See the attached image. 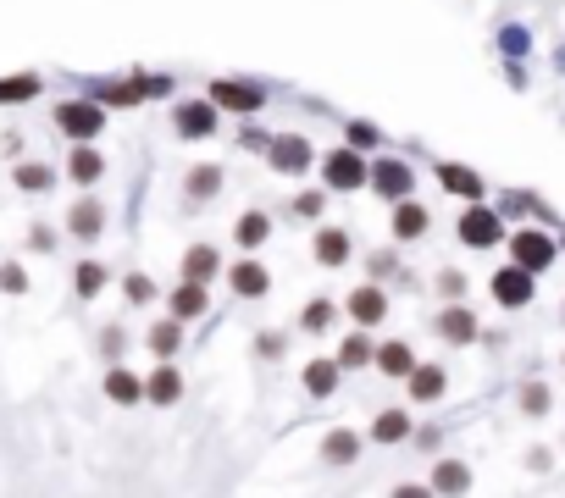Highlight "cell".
<instances>
[{
  "mask_svg": "<svg viewBox=\"0 0 565 498\" xmlns=\"http://www.w3.org/2000/svg\"><path fill=\"white\" fill-rule=\"evenodd\" d=\"M460 238H466L471 249H493L499 238H505V222H499L488 205H471V211L460 216Z\"/></svg>",
  "mask_w": 565,
  "mask_h": 498,
  "instance_id": "7",
  "label": "cell"
},
{
  "mask_svg": "<svg viewBox=\"0 0 565 498\" xmlns=\"http://www.w3.org/2000/svg\"><path fill=\"white\" fill-rule=\"evenodd\" d=\"M405 382H410V399L416 404H438L444 399V388H449V371L444 366H416Z\"/></svg>",
  "mask_w": 565,
  "mask_h": 498,
  "instance_id": "18",
  "label": "cell"
},
{
  "mask_svg": "<svg viewBox=\"0 0 565 498\" xmlns=\"http://www.w3.org/2000/svg\"><path fill=\"white\" fill-rule=\"evenodd\" d=\"M211 106H228V111H239V117H250V111H261L266 106V89L261 83H244V78H217L211 83Z\"/></svg>",
  "mask_w": 565,
  "mask_h": 498,
  "instance_id": "3",
  "label": "cell"
},
{
  "mask_svg": "<svg viewBox=\"0 0 565 498\" xmlns=\"http://www.w3.org/2000/svg\"><path fill=\"white\" fill-rule=\"evenodd\" d=\"M427 222H433V216L421 211L416 200H399L394 205V238H421V233H427Z\"/></svg>",
  "mask_w": 565,
  "mask_h": 498,
  "instance_id": "28",
  "label": "cell"
},
{
  "mask_svg": "<svg viewBox=\"0 0 565 498\" xmlns=\"http://www.w3.org/2000/svg\"><path fill=\"white\" fill-rule=\"evenodd\" d=\"M172 128H178V139H211L217 133V106L211 100H178L172 106Z\"/></svg>",
  "mask_w": 565,
  "mask_h": 498,
  "instance_id": "5",
  "label": "cell"
},
{
  "mask_svg": "<svg viewBox=\"0 0 565 498\" xmlns=\"http://www.w3.org/2000/svg\"><path fill=\"white\" fill-rule=\"evenodd\" d=\"M438 183H444L449 194H460V200H471V205L482 200V178L471 172V166H455V161H444V166H438Z\"/></svg>",
  "mask_w": 565,
  "mask_h": 498,
  "instance_id": "21",
  "label": "cell"
},
{
  "mask_svg": "<svg viewBox=\"0 0 565 498\" xmlns=\"http://www.w3.org/2000/svg\"><path fill=\"white\" fill-rule=\"evenodd\" d=\"M383 316H388V294H383V283H361L355 294H349V321L355 327H383Z\"/></svg>",
  "mask_w": 565,
  "mask_h": 498,
  "instance_id": "8",
  "label": "cell"
},
{
  "mask_svg": "<svg viewBox=\"0 0 565 498\" xmlns=\"http://www.w3.org/2000/svg\"><path fill=\"white\" fill-rule=\"evenodd\" d=\"M67 172H73L78 183H95L100 172H106V161H100V150H84V144H78V150L67 155Z\"/></svg>",
  "mask_w": 565,
  "mask_h": 498,
  "instance_id": "33",
  "label": "cell"
},
{
  "mask_svg": "<svg viewBox=\"0 0 565 498\" xmlns=\"http://www.w3.org/2000/svg\"><path fill=\"white\" fill-rule=\"evenodd\" d=\"M183 189H189V200H211L222 189V166H194L189 178H183Z\"/></svg>",
  "mask_w": 565,
  "mask_h": 498,
  "instance_id": "32",
  "label": "cell"
},
{
  "mask_svg": "<svg viewBox=\"0 0 565 498\" xmlns=\"http://www.w3.org/2000/svg\"><path fill=\"white\" fill-rule=\"evenodd\" d=\"M106 399L122 404V410H133V404L145 399V377L128 366H106Z\"/></svg>",
  "mask_w": 565,
  "mask_h": 498,
  "instance_id": "15",
  "label": "cell"
},
{
  "mask_svg": "<svg viewBox=\"0 0 565 498\" xmlns=\"http://www.w3.org/2000/svg\"><path fill=\"white\" fill-rule=\"evenodd\" d=\"M349 144H377V128L372 122H349Z\"/></svg>",
  "mask_w": 565,
  "mask_h": 498,
  "instance_id": "44",
  "label": "cell"
},
{
  "mask_svg": "<svg viewBox=\"0 0 565 498\" xmlns=\"http://www.w3.org/2000/svg\"><path fill=\"white\" fill-rule=\"evenodd\" d=\"M510 255H516L521 272L538 277L543 266H554V238H549V233H538V227H521V233L510 238Z\"/></svg>",
  "mask_w": 565,
  "mask_h": 498,
  "instance_id": "4",
  "label": "cell"
},
{
  "mask_svg": "<svg viewBox=\"0 0 565 498\" xmlns=\"http://www.w3.org/2000/svg\"><path fill=\"white\" fill-rule=\"evenodd\" d=\"M145 399L156 404V410H172V404L183 399V377H178V366H172V360H161V366L145 377Z\"/></svg>",
  "mask_w": 565,
  "mask_h": 498,
  "instance_id": "12",
  "label": "cell"
},
{
  "mask_svg": "<svg viewBox=\"0 0 565 498\" xmlns=\"http://www.w3.org/2000/svg\"><path fill=\"white\" fill-rule=\"evenodd\" d=\"M0 288H6V294H23V288H28V272H23L17 261H6V266H0Z\"/></svg>",
  "mask_w": 565,
  "mask_h": 498,
  "instance_id": "38",
  "label": "cell"
},
{
  "mask_svg": "<svg viewBox=\"0 0 565 498\" xmlns=\"http://www.w3.org/2000/svg\"><path fill=\"white\" fill-rule=\"evenodd\" d=\"M438 294H444V299H460V294H466V277H460V272H444V277H438Z\"/></svg>",
  "mask_w": 565,
  "mask_h": 498,
  "instance_id": "42",
  "label": "cell"
},
{
  "mask_svg": "<svg viewBox=\"0 0 565 498\" xmlns=\"http://www.w3.org/2000/svg\"><path fill=\"white\" fill-rule=\"evenodd\" d=\"M228 283H233V294H239V299H261L266 288H272V272H266L261 261H239L228 272Z\"/></svg>",
  "mask_w": 565,
  "mask_h": 498,
  "instance_id": "19",
  "label": "cell"
},
{
  "mask_svg": "<svg viewBox=\"0 0 565 498\" xmlns=\"http://www.w3.org/2000/svg\"><path fill=\"white\" fill-rule=\"evenodd\" d=\"M145 344H150V355H156V360H172L183 349V327H178V321H156Z\"/></svg>",
  "mask_w": 565,
  "mask_h": 498,
  "instance_id": "30",
  "label": "cell"
},
{
  "mask_svg": "<svg viewBox=\"0 0 565 498\" xmlns=\"http://www.w3.org/2000/svg\"><path fill=\"white\" fill-rule=\"evenodd\" d=\"M28 249H45L50 255V249H56V233H50V227H34V233H28Z\"/></svg>",
  "mask_w": 565,
  "mask_h": 498,
  "instance_id": "45",
  "label": "cell"
},
{
  "mask_svg": "<svg viewBox=\"0 0 565 498\" xmlns=\"http://www.w3.org/2000/svg\"><path fill=\"white\" fill-rule=\"evenodd\" d=\"M433 498H460V493H471V465L466 460H438L433 465Z\"/></svg>",
  "mask_w": 565,
  "mask_h": 498,
  "instance_id": "17",
  "label": "cell"
},
{
  "mask_svg": "<svg viewBox=\"0 0 565 498\" xmlns=\"http://www.w3.org/2000/svg\"><path fill=\"white\" fill-rule=\"evenodd\" d=\"M333 321H338V305H333V299H311V305L300 310V327L311 332V338H322V332H333Z\"/></svg>",
  "mask_w": 565,
  "mask_h": 498,
  "instance_id": "31",
  "label": "cell"
},
{
  "mask_svg": "<svg viewBox=\"0 0 565 498\" xmlns=\"http://www.w3.org/2000/svg\"><path fill=\"white\" fill-rule=\"evenodd\" d=\"M372 349H377V344L366 338L361 327H355L344 344H338V371H361V366H372Z\"/></svg>",
  "mask_w": 565,
  "mask_h": 498,
  "instance_id": "25",
  "label": "cell"
},
{
  "mask_svg": "<svg viewBox=\"0 0 565 498\" xmlns=\"http://www.w3.org/2000/svg\"><path fill=\"white\" fill-rule=\"evenodd\" d=\"M167 89V78H133V83H106V106H139L145 95H161Z\"/></svg>",
  "mask_w": 565,
  "mask_h": 498,
  "instance_id": "20",
  "label": "cell"
},
{
  "mask_svg": "<svg viewBox=\"0 0 565 498\" xmlns=\"http://www.w3.org/2000/svg\"><path fill=\"white\" fill-rule=\"evenodd\" d=\"M205 316V288L200 283H178L172 288V321H194Z\"/></svg>",
  "mask_w": 565,
  "mask_h": 498,
  "instance_id": "29",
  "label": "cell"
},
{
  "mask_svg": "<svg viewBox=\"0 0 565 498\" xmlns=\"http://www.w3.org/2000/svg\"><path fill=\"white\" fill-rule=\"evenodd\" d=\"M100 355L117 366V355H122V327H106V332H100Z\"/></svg>",
  "mask_w": 565,
  "mask_h": 498,
  "instance_id": "41",
  "label": "cell"
},
{
  "mask_svg": "<svg viewBox=\"0 0 565 498\" xmlns=\"http://www.w3.org/2000/svg\"><path fill=\"white\" fill-rule=\"evenodd\" d=\"M388 498H433V487H421V482H399Z\"/></svg>",
  "mask_w": 565,
  "mask_h": 498,
  "instance_id": "46",
  "label": "cell"
},
{
  "mask_svg": "<svg viewBox=\"0 0 565 498\" xmlns=\"http://www.w3.org/2000/svg\"><path fill=\"white\" fill-rule=\"evenodd\" d=\"M294 216H322V194H294Z\"/></svg>",
  "mask_w": 565,
  "mask_h": 498,
  "instance_id": "43",
  "label": "cell"
},
{
  "mask_svg": "<svg viewBox=\"0 0 565 498\" xmlns=\"http://www.w3.org/2000/svg\"><path fill=\"white\" fill-rule=\"evenodd\" d=\"M283 349H289V338H283V332H266V338H255V355H266V360H277Z\"/></svg>",
  "mask_w": 565,
  "mask_h": 498,
  "instance_id": "40",
  "label": "cell"
},
{
  "mask_svg": "<svg viewBox=\"0 0 565 498\" xmlns=\"http://www.w3.org/2000/svg\"><path fill=\"white\" fill-rule=\"evenodd\" d=\"M316 261L322 266H344L349 261V233L344 227H322V233H316Z\"/></svg>",
  "mask_w": 565,
  "mask_h": 498,
  "instance_id": "27",
  "label": "cell"
},
{
  "mask_svg": "<svg viewBox=\"0 0 565 498\" xmlns=\"http://www.w3.org/2000/svg\"><path fill=\"white\" fill-rule=\"evenodd\" d=\"M233 238H239V249H261L266 238H272V216L266 211H244L239 227H233Z\"/></svg>",
  "mask_w": 565,
  "mask_h": 498,
  "instance_id": "26",
  "label": "cell"
},
{
  "mask_svg": "<svg viewBox=\"0 0 565 498\" xmlns=\"http://www.w3.org/2000/svg\"><path fill=\"white\" fill-rule=\"evenodd\" d=\"M521 410H527L532 421L549 415V388H543V382H527V388H521Z\"/></svg>",
  "mask_w": 565,
  "mask_h": 498,
  "instance_id": "37",
  "label": "cell"
},
{
  "mask_svg": "<svg viewBox=\"0 0 565 498\" xmlns=\"http://www.w3.org/2000/svg\"><path fill=\"white\" fill-rule=\"evenodd\" d=\"M128 305H150V299H156V283H150V277H128Z\"/></svg>",
  "mask_w": 565,
  "mask_h": 498,
  "instance_id": "39",
  "label": "cell"
},
{
  "mask_svg": "<svg viewBox=\"0 0 565 498\" xmlns=\"http://www.w3.org/2000/svg\"><path fill=\"white\" fill-rule=\"evenodd\" d=\"M100 227H106V211H100V200H78L73 211H67V233L73 238H100Z\"/></svg>",
  "mask_w": 565,
  "mask_h": 498,
  "instance_id": "22",
  "label": "cell"
},
{
  "mask_svg": "<svg viewBox=\"0 0 565 498\" xmlns=\"http://www.w3.org/2000/svg\"><path fill=\"white\" fill-rule=\"evenodd\" d=\"M300 382H305L311 399H333L338 393V360H311V366L300 371Z\"/></svg>",
  "mask_w": 565,
  "mask_h": 498,
  "instance_id": "23",
  "label": "cell"
},
{
  "mask_svg": "<svg viewBox=\"0 0 565 498\" xmlns=\"http://www.w3.org/2000/svg\"><path fill=\"white\" fill-rule=\"evenodd\" d=\"M366 183H372L383 200H410V189H416V172H410L405 161H394V155H383L377 166H366Z\"/></svg>",
  "mask_w": 565,
  "mask_h": 498,
  "instance_id": "2",
  "label": "cell"
},
{
  "mask_svg": "<svg viewBox=\"0 0 565 498\" xmlns=\"http://www.w3.org/2000/svg\"><path fill=\"white\" fill-rule=\"evenodd\" d=\"M388 272H394V249H377L372 255V277H388Z\"/></svg>",
  "mask_w": 565,
  "mask_h": 498,
  "instance_id": "47",
  "label": "cell"
},
{
  "mask_svg": "<svg viewBox=\"0 0 565 498\" xmlns=\"http://www.w3.org/2000/svg\"><path fill=\"white\" fill-rule=\"evenodd\" d=\"M493 299L505 310H521L532 299V272H521V266H499L493 272Z\"/></svg>",
  "mask_w": 565,
  "mask_h": 498,
  "instance_id": "10",
  "label": "cell"
},
{
  "mask_svg": "<svg viewBox=\"0 0 565 498\" xmlns=\"http://www.w3.org/2000/svg\"><path fill=\"white\" fill-rule=\"evenodd\" d=\"M34 95H39V78H34V72L0 78V106H12V100H34Z\"/></svg>",
  "mask_w": 565,
  "mask_h": 498,
  "instance_id": "34",
  "label": "cell"
},
{
  "mask_svg": "<svg viewBox=\"0 0 565 498\" xmlns=\"http://www.w3.org/2000/svg\"><path fill=\"white\" fill-rule=\"evenodd\" d=\"M361 443L366 438L355 427H333L322 438V449H316V460H322V465H355V460H361Z\"/></svg>",
  "mask_w": 565,
  "mask_h": 498,
  "instance_id": "11",
  "label": "cell"
},
{
  "mask_svg": "<svg viewBox=\"0 0 565 498\" xmlns=\"http://www.w3.org/2000/svg\"><path fill=\"white\" fill-rule=\"evenodd\" d=\"M322 178H327V189L333 194H349V189H361L366 183V161H361V150H333L327 155V166H322Z\"/></svg>",
  "mask_w": 565,
  "mask_h": 498,
  "instance_id": "6",
  "label": "cell"
},
{
  "mask_svg": "<svg viewBox=\"0 0 565 498\" xmlns=\"http://www.w3.org/2000/svg\"><path fill=\"white\" fill-rule=\"evenodd\" d=\"M438 338L444 344H477V316H471L466 305H449V310H438Z\"/></svg>",
  "mask_w": 565,
  "mask_h": 498,
  "instance_id": "16",
  "label": "cell"
},
{
  "mask_svg": "<svg viewBox=\"0 0 565 498\" xmlns=\"http://www.w3.org/2000/svg\"><path fill=\"white\" fill-rule=\"evenodd\" d=\"M217 272H222V255H217V244H189V255H183V283H200V288H211V283H217Z\"/></svg>",
  "mask_w": 565,
  "mask_h": 498,
  "instance_id": "14",
  "label": "cell"
},
{
  "mask_svg": "<svg viewBox=\"0 0 565 498\" xmlns=\"http://www.w3.org/2000/svg\"><path fill=\"white\" fill-rule=\"evenodd\" d=\"M410 432H416L410 410H377V421H372V443H405Z\"/></svg>",
  "mask_w": 565,
  "mask_h": 498,
  "instance_id": "24",
  "label": "cell"
},
{
  "mask_svg": "<svg viewBox=\"0 0 565 498\" xmlns=\"http://www.w3.org/2000/svg\"><path fill=\"white\" fill-rule=\"evenodd\" d=\"M73 288H78L84 299H95L100 288H106V266H100V261H78V272H73Z\"/></svg>",
  "mask_w": 565,
  "mask_h": 498,
  "instance_id": "35",
  "label": "cell"
},
{
  "mask_svg": "<svg viewBox=\"0 0 565 498\" xmlns=\"http://www.w3.org/2000/svg\"><path fill=\"white\" fill-rule=\"evenodd\" d=\"M266 161L277 166V172H305V166H311V139H300V133H283V139H272L266 144Z\"/></svg>",
  "mask_w": 565,
  "mask_h": 498,
  "instance_id": "9",
  "label": "cell"
},
{
  "mask_svg": "<svg viewBox=\"0 0 565 498\" xmlns=\"http://www.w3.org/2000/svg\"><path fill=\"white\" fill-rule=\"evenodd\" d=\"M372 366L383 371V377H399V382H405L410 371H416V349H410L405 338H388V344L372 349Z\"/></svg>",
  "mask_w": 565,
  "mask_h": 498,
  "instance_id": "13",
  "label": "cell"
},
{
  "mask_svg": "<svg viewBox=\"0 0 565 498\" xmlns=\"http://www.w3.org/2000/svg\"><path fill=\"white\" fill-rule=\"evenodd\" d=\"M56 128L67 133V139L84 144V139H95V133L106 128V111H100L95 100H61L56 106Z\"/></svg>",
  "mask_w": 565,
  "mask_h": 498,
  "instance_id": "1",
  "label": "cell"
},
{
  "mask_svg": "<svg viewBox=\"0 0 565 498\" xmlns=\"http://www.w3.org/2000/svg\"><path fill=\"white\" fill-rule=\"evenodd\" d=\"M50 183H56V172H50L45 161H23V166H17V189H39V194H45Z\"/></svg>",
  "mask_w": 565,
  "mask_h": 498,
  "instance_id": "36",
  "label": "cell"
}]
</instances>
